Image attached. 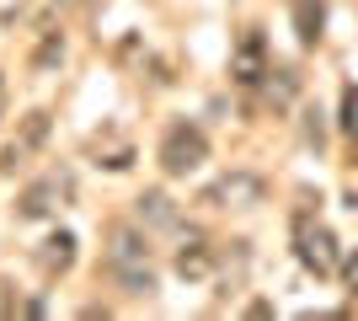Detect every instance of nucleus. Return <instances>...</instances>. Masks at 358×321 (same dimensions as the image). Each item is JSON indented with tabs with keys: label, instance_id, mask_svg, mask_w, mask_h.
<instances>
[{
	"label": "nucleus",
	"instance_id": "5",
	"mask_svg": "<svg viewBox=\"0 0 358 321\" xmlns=\"http://www.w3.org/2000/svg\"><path fill=\"white\" fill-rule=\"evenodd\" d=\"M48 134H54V118H48L43 107H32L27 118H16V134L6 139V155H0V166H6V171H22V166H32V161L43 155Z\"/></svg>",
	"mask_w": 358,
	"mask_h": 321
},
{
	"label": "nucleus",
	"instance_id": "10",
	"mask_svg": "<svg viewBox=\"0 0 358 321\" xmlns=\"http://www.w3.org/2000/svg\"><path fill=\"white\" fill-rule=\"evenodd\" d=\"M289 22H294L299 48H315L327 32V0H289Z\"/></svg>",
	"mask_w": 358,
	"mask_h": 321
},
{
	"label": "nucleus",
	"instance_id": "7",
	"mask_svg": "<svg viewBox=\"0 0 358 321\" xmlns=\"http://www.w3.org/2000/svg\"><path fill=\"white\" fill-rule=\"evenodd\" d=\"M273 59H268V43H262V32H241L236 48H230V80H236L241 92H257L262 80H268Z\"/></svg>",
	"mask_w": 358,
	"mask_h": 321
},
{
	"label": "nucleus",
	"instance_id": "13",
	"mask_svg": "<svg viewBox=\"0 0 358 321\" xmlns=\"http://www.w3.org/2000/svg\"><path fill=\"white\" fill-rule=\"evenodd\" d=\"M262 86H268V97H273L278 107L294 102V76H289V70H268V80H262Z\"/></svg>",
	"mask_w": 358,
	"mask_h": 321
},
{
	"label": "nucleus",
	"instance_id": "4",
	"mask_svg": "<svg viewBox=\"0 0 358 321\" xmlns=\"http://www.w3.org/2000/svg\"><path fill=\"white\" fill-rule=\"evenodd\" d=\"M294 257H299L305 273L331 278V273H337V262H343V252H337V236H331L315 214H294Z\"/></svg>",
	"mask_w": 358,
	"mask_h": 321
},
{
	"label": "nucleus",
	"instance_id": "9",
	"mask_svg": "<svg viewBox=\"0 0 358 321\" xmlns=\"http://www.w3.org/2000/svg\"><path fill=\"white\" fill-rule=\"evenodd\" d=\"M75 246H80V241H75L70 230H54V236L38 246V273H43V278H64L75 268Z\"/></svg>",
	"mask_w": 358,
	"mask_h": 321
},
{
	"label": "nucleus",
	"instance_id": "6",
	"mask_svg": "<svg viewBox=\"0 0 358 321\" xmlns=\"http://www.w3.org/2000/svg\"><path fill=\"white\" fill-rule=\"evenodd\" d=\"M262 199H268V183L257 171H224V177H214L203 187L198 204H209V209H257Z\"/></svg>",
	"mask_w": 358,
	"mask_h": 321
},
{
	"label": "nucleus",
	"instance_id": "1",
	"mask_svg": "<svg viewBox=\"0 0 358 321\" xmlns=\"http://www.w3.org/2000/svg\"><path fill=\"white\" fill-rule=\"evenodd\" d=\"M102 268L123 294H155V252H150V236L139 225H129V220L107 225Z\"/></svg>",
	"mask_w": 358,
	"mask_h": 321
},
{
	"label": "nucleus",
	"instance_id": "11",
	"mask_svg": "<svg viewBox=\"0 0 358 321\" xmlns=\"http://www.w3.org/2000/svg\"><path fill=\"white\" fill-rule=\"evenodd\" d=\"M139 220L155 225V230H182V214L166 193H145V199H139Z\"/></svg>",
	"mask_w": 358,
	"mask_h": 321
},
{
	"label": "nucleus",
	"instance_id": "2",
	"mask_svg": "<svg viewBox=\"0 0 358 321\" xmlns=\"http://www.w3.org/2000/svg\"><path fill=\"white\" fill-rule=\"evenodd\" d=\"M70 199H75V171H70V166H54V171L32 177V183L16 193V220H27V225L54 220V214H59Z\"/></svg>",
	"mask_w": 358,
	"mask_h": 321
},
{
	"label": "nucleus",
	"instance_id": "15",
	"mask_svg": "<svg viewBox=\"0 0 358 321\" xmlns=\"http://www.w3.org/2000/svg\"><path fill=\"white\" fill-rule=\"evenodd\" d=\"M337 273L348 278V290L358 294V252H343V262H337Z\"/></svg>",
	"mask_w": 358,
	"mask_h": 321
},
{
	"label": "nucleus",
	"instance_id": "8",
	"mask_svg": "<svg viewBox=\"0 0 358 321\" xmlns=\"http://www.w3.org/2000/svg\"><path fill=\"white\" fill-rule=\"evenodd\" d=\"M220 246L203 241V236H187V241L177 246V257H171V268H177V278H187V284H209L214 273H220Z\"/></svg>",
	"mask_w": 358,
	"mask_h": 321
},
{
	"label": "nucleus",
	"instance_id": "12",
	"mask_svg": "<svg viewBox=\"0 0 358 321\" xmlns=\"http://www.w3.org/2000/svg\"><path fill=\"white\" fill-rule=\"evenodd\" d=\"M59 59H64V32H48V38H43V48L32 54V70H38V76H48V70H54Z\"/></svg>",
	"mask_w": 358,
	"mask_h": 321
},
{
	"label": "nucleus",
	"instance_id": "3",
	"mask_svg": "<svg viewBox=\"0 0 358 321\" xmlns=\"http://www.w3.org/2000/svg\"><path fill=\"white\" fill-rule=\"evenodd\" d=\"M155 161H161L166 177H193V171L209 161V134H203L198 123L177 118V123L161 134V150H155Z\"/></svg>",
	"mask_w": 358,
	"mask_h": 321
},
{
	"label": "nucleus",
	"instance_id": "16",
	"mask_svg": "<svg viewBox=\"0 0 358 321\" xmlns=\"http://www.w3.org/2000/svg\"><path fill=\"white\" fill-rule=\"evenodd\" d=\"M0 118H6V76H0Z\"/></svg>",
	"mask_w": 358,
	"mask_h": 321
},
{
	"label": "nucleus",
	"instance_id": "14",
	"mask_svg": "<svg viewBox=\"0 0 358 321\" xmlns=\"http://www.w3.org/2000/svg\"><path fill=\"white\" fill-rule=\"evenodd\" d=\"M343 134L358 139V86H353V80L343 86Z\"/></svg>",
	"mask_w": 358,
	"mask_h": 321
}]
</instances>
